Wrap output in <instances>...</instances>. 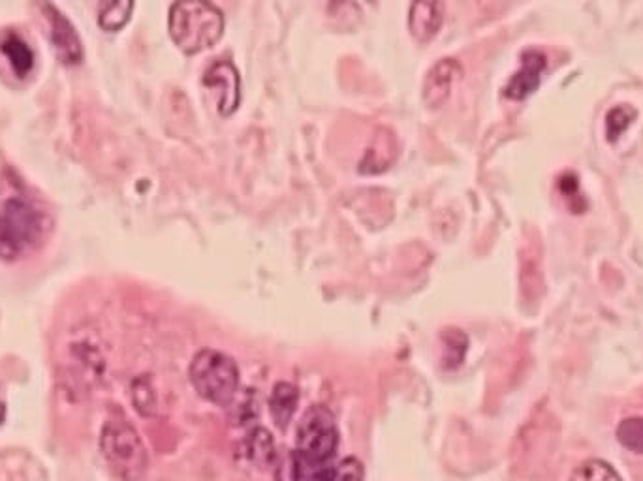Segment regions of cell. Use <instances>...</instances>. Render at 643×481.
<instances>
[{"instance_id":"cell-10","label":"cell","mask_w":643,"mask_h":481,"mask_svg":"<svg viewBox=\"0 0 643 481\" xmlns=\"http://www.w3.org/2000/svg\"><path fill=\"white\" fill-rule=\"evenodd\" d=\"M442 25V8L439 2H416L410 6L408 27L416 40L429 42Z\"/></svg>"},{"instance_id":"cell-15","label":"cell","mask_w":643,"mask_h":481,"mask_svg":"<svg viewBox=\"0 0 643 481\" xmlns=\"http://www.w3.org/2000/svg\"><path fill=\"white\" fill-rule=\"evenodd\" d=\"M132 10H134V2H126V0L104 2L100 4V10H98V23L104 31H121L132 16Z\"/></svg>"},{"instance_id":"cell-17","label":"cell","mask_w":643,"mask_h":481,"mask_svg":"<svg viewBox=\"0 0 643 481\" xmlns=\"http://www.w3.org/2000/svg\"><path fill=\"white\" fill-rule=\"evenodd\" d=\"M617 440L632 453L643 455V416L623 419L617 427Z\"/></svg>"},{"instance_id":"cell-2","label":"cell","mask_w":643,"mask_h":481,"mask_svg":"<svg viewBox=\"0 0 643 481\" xmlns=\"http://www.w3.org/2000/svg\"><path fill=\"white\" fill-rule=\"evenodd\" d=\"M48 230V215L36 203L14 196L0 207V260L14 262L36 249Z\"/></svg>"},{"instance_id":"cell-5","label":"cell","mask_w":643,"mask_h":481,"mask_svg":"<svg viewBox=\"0 0 643 481\" xmlns=\"http://www.w3.org/2000/svg\"><path fill=\"white\" fill-rule=\"evenodd\" d=\"M190 382L209 403L228 406L239 389V369L232 357L217 350H202L190 363Z\"/></svg>"},{"instance_id":"cell-11","label":"cell","mask_w":643,"mask_h":481,"mask_svg":"<svg viewBox=\"0 0 643 481\" xmlns=\"http://www.w3.org/2000/svg\"><path fill=\"white\" fill-rule=\"evenodd\" d=\"M0 51L8 59L12 70L19 78H25L31 74L34 66V53L29 44L17 34V32H6L0 40Z\"/></svg>"},{"instance_id":"cell-9","label":"cell","mask_w":643,"mask_h":481,"mask_svg":"<svg viewBox=\"0 0 643 481\" xmlns=\"http://www.w3.org/2000/svg\"><path fill=\"white\" fill-rule=\"evenodd\" d=\"M461 76V64L455 59H442L435 64L424 81V102L429 108H439L452 93L455 81Z\"/></svg>"},{"instance_id":"cell-13","label":"cell","mask_w":643,"mask_h":481,"mask_svg":"<svg viewBox=\"0 0 643 481\" xmlns=\"http://www.w3.org/2000/svg\"><path fill=\"white\" fill-rule=\"evenodd\" d=\"M243 453L251 461L252 465L269 466L277 459V450L273 444V438L267 433L264 427L252 429L249 436L243 442Z\"/></svg>"},{"instance_id":"cell-16","label":"cell","mask_w":643,"mask_h":481,"mask_svg":"<svg viewBox=\"0 0 643 481\" xmlns=\"http://www.w3.org/2000/svg\"><path fill=\"white\" fill-rule=\"evenodd\" d=\"M570 481H623L621 476L615 472L610 463L602 459H589L581 463L574 472Z\"/></svg>"},{"instance_id":"cell-7","label":"cell","mask_w":643,"mask_h":481,"mask_svg":"<svg viewBox=\"0 0 643 481\" xmlns=\"http://www.w3.org/2000/svg\"><path fill=\"white\" fill-rule=\"evenodd\" d=\"M44 10L49 21V36L59 61L78 64L83 59V46L74 25L53 4H44Z\"/></svg>"},{"instance_id":"cell-6","label":"cell","mask_w":643,"mask_h":481,"mask_svg":"<svg viewBox=\"0 0 643 481\" xmlns=\"http://www.w3.org/2000/svg\"><path fill=\"white\" fill-rule=\"evenodd\" d=\"M204 85L219 93V109L222 115H232L241 100V78L236 66L228 61L211 64L204 74Z\"/></svg>"},{"instance_id":"cell-3","label":"cell","mask_w":643,"mask_h":481,"mask_svg":"<svg viewBox=\"0 0 643 481\" xmlns=\"http://www.w3.org/2000/svg\"><path fill=\"white\" fill-rule=\"evenodd\" d=\"M224 16L211 2H177L170 10V34L183 53L194 55L217 44Z\"/></svg>"},{"instance_id":"cell-20","label":"cell","mask_w":643,"mask_h":481,"mask_svg":"<svg viewBox=\"0 0 643 481\" xmlns=\"http://www.w3.org/2000/svg\"><path fill=\"white\" fill-rule=\"evenodd\" d=\"M275 481H303L294 453H290L281 463H277V466H275Z\"/></svg>"},{"instance_id":"cell-21","label":"cell","mask_w":643,"mask_h":481,"mask_svg":"<svg viewBox=\"0 0 643 481\" xmlns=\"http://www.w3.org/2000/svg\"><path fill=\"white\" fill-rule=\"evenodd\" d=\"M4 418H6V408H4V404L0 403V423L4 421Z\"/></svg>"},{"instance_id":"cell-8","label":"cell","mask_w":643,"mask_h":481,"mask_svg":"<svg viewBox=\"0 0 643 481\" xmlns=\"http://www.w3.org/2000/svg\"><path fill=\"white\" fill-rule=\"evenodd\" d=\"M548 68V57L540 49H527L521 55V68L508 81L504 94L512 100H523L538 89L542 74Z\"/></svg>"},{"instance_id":"cell-14","label":"cell","mask_w":643,"mask_h":481,"mask_svg":"<svg viewBox=\"0 0 643 481\" xmlns=\"http://www.w3.org/2000/svg\"><path fill=\"white\" fill-rule=\"evenodd\" d=\"M363 478H365V468L361 465L360 459L345 457L314 472L307 481H363Z\"/></svg>"},{"instance_id":"cell-1","label":"cell","mask_w":643,"mask_h":481,"mask_svg":"<svg viewBox=\"0 0 643 481\" xmlns=\"http://www.w3.org/2000/svg\"><path fill=\"white\" fill-rule=\"evenodd\" d=\"M339 448L337 421L326 404H314L299 421L294 457L303 481L335 461Z\"/></svg>"},{"instance_id":"cell-18","label":"cell","mask_w":643,"mask_h":481,"mask_svg":"<svg viewBox=\"0 0 643 481\" xmlns=\"http://www.w3.org/2000/svg\"><path fill=\"white\" fill-rule=\"evenodd\" d=\"M636 117V109L630 108L628 104H621L608 111L606 115V136L608 141H617L619 136L632 125V119Z\"/></svg>"},{"instance_id":"cell-12","label":"cell","mask_w":643,"mask_h":481,"mask_svg":"<svg viewBox=\"0 0 643 481\" xmlns=\"http://www.w3.org/2000/svg\"><path fill=\"white\" fill-rule=\"evenodd\" d=\"M299 403V391L296 386L288 384V382H279L273 393L269 397V412L273 421L281 427L286 429L288 423L294 418L296 408Z\"/></svg>"},{"instance_id":"cell-19","label":"cell","mask_w":643,"mask_h":481,"mask_svg":"<svg viewBox=\"0 0 643 481\" xmlns=\"http://www.w3.org/2000/svg\"><path fill=\"white\" fill-rule=\"evenodd\" d=\"M132 401L136 404L138 412L143 416H153L157 412V395L149 378H138L132 386Z\"/></svg>"},{"instance_id":"cell-4","label":"cell","mask_w":643,"mask_h":481,"mask_svg":"<svg viewBox=\"0 0 643 481\" xmlns=\"http://www.w3.org/2000/svg\"><path fill=\"white\" fill-rule=\"evenodd\" d=\"M100 450L121 480L140 481L149 468V455L142 438L126 419L110 418L104 423Z\"/></svg>"}]
</instances>
